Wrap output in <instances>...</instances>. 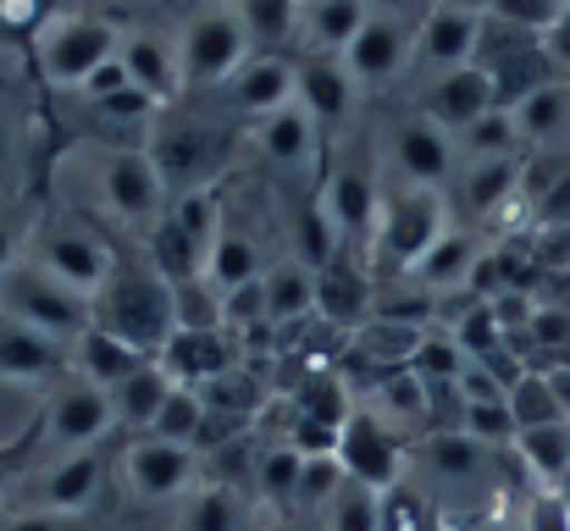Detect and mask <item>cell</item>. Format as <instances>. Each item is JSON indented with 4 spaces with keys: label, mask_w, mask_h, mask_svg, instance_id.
<instances>
[{
    "label": "cell",
    "mask_w": 570,
    "mask_h": 531,
    "mask_svg": "<svg viewBox=\"0 0 570 531\" xmlns=\"http://www.w3.org/2000/svg\"><path fill=\"white\" fill-rule=\"evenodd\" d=\"M72 371L83 376V382H95V387H117V382H128L145 360H156V354H145V350H134V344H122L117 333H106V327H89L78 344H72Z\"/></svg>",
    "instance_id": "f546056e"
},
{
    "label": "cell",
    "mask_w": 570,
    "mask_h": 531,
    "mask_svg": "<svg viewBox=\"0 0 570 531\" xmlns=\"http://www.w3.org/2000/svg\"><path fill=\"white\" fill-rule=\"evenodd\" d=\"M39 410H45V449H67V454L106 443L111 426H117L111 393L95 387V382H83L78 371H67V376L56 382V393H50Z\"/></svg>",
    "instance_id": "ba28073f"
},
{
    "label": "cell",
    "mask_w": 570,
    "mask_h": 531,
    "mask_svg": "<svg viewBox=\"0 0 570 531\" xmlns=\"http://www.w3.org/2000/svg\"><path fill=\"white\" fill-rule=\"evenodd\" d=\"M0 531H89V521L83 515H56V510H22Z\"/></svg>",
    "instance_id": "db71d44e"
},
{
    "label": "cell",
    "mask_w": 570,
    "mask_h": 531,
    "mask_svg": "<svg viewBox=\"0 0 570 531\" xmlns=\"http://www.w3.org/2000/svg\"><path fill=\"white\" fill-rule=\"evenodd\" d=\"M415 460H421V471H426L432 482H482L499 454L482 449L476 437H465V432L454 426V432H426V437L415 443Z\"/></svg>",
    "instance_id": "f1b7e54d"
},
{
    "label": "cell",
    "mask_w": 570,
    "mask_h": 531,
    "mask_svg": "<svg viewBox=\"0 0 570 531\" xmlns=\"http://www.w3.org/2000/svg\"><path fill=\"white\" fill-rule=\"evenodd\" d=\"M543 50H549V61H554L560 72H570V11H560V17L543 28Z\"/></svg>",
    "instance_id": "9f6ffc18"
},
{
    "label": "cell",
    "mask_w": 570,
    "mask_h": 531,
    "mask_svg": "<svg viewBox=\"0 0 570 531\" xmlns=\"http://www.w3.org/2000/svg\"><path fill=\"white\" fill-rule=\"evenodd\" d=\"M393 167H399L404 183L443 194V183L454 177V139L415 111V117H404V122L393 128Z\"/></svg>",
    "instance_id": "ffe728a7"
},
{
    "label": "cell",
    "mask_w": 570,
    "mask_h": 531,
    "mask_svg": "<svg viewBox=\"0 0 570 531\" xmlns=\"http://www.w3.org/2000/svg\"><path fill=\"white\" fill-rule=\"evenodd\" d=\"M515 454H521V465H527L543 488H560L570 476V421L521 432V437H515Z\"/></svg>",
    "instance_id": "8d00e7d4"
},
{
    "label": "cell",
    "mask_w": 570,
    "mask_h": 531,
    "mask_svg": "<svg viewBox=\"0 0 570 531\" xmlns=\"http://www.w3.org/2000/svg\"><path fill=\"white\" fill-rule=\"evenodd\" d=\"M294 100L311 111V122L322 134H333L350 117V106H355V78H350L344 56L311 50L305 61H294Z\"/></svg>",
    "instance_id": "ac0fdd59"
},
{
    "label": "cell",
    "mask_w": 570,
    "mask_h": 531,
    "mask_svg": "<svg viewBox=\"0 0 570 531\" xmlns=\"http://www.w3.org/2000/svg\"><path fill=\"white\" fill-rule=\"evenodd\" d=\"M521 156H504V161H465V173L454 183V205H460V216H465V227H476V222H493L504 205H515L521 199Z\"/></svg>",
    "instance_id": "cb8c5ba5"
},
{
    "label": "cell",
    "mask_w": 570,
    "mask_h": 531,
    "mask_svg": "<svg viewBox=\"0 0 570 531\" xmlns=\"http://www.w3.org/2000/svg\"><path fill=\"white\" fill-rule=\"evenodd\" d=\"M372 260L344 249L327 272H316V316L327 327H366L372 322Z\"/></svg>",
    "instance_id": "7402d4cb"
},
{
    "label": "cell",
    "mask_w": 570,
    "mask_h": 531,
    "mask_svg": "<svg viewBox=\"0 0 570 531\" xmlns=\"http://www.w3.org/2000/svg\"><path fill=\"white\" fill-rule=\"evenodd\" d=\"M0 316H17L33 333H45V338H56V344L72 350L95 327V299L78 294V288H67L61 277H50L39 260L22 255V260H11L0 272Z\"/></svg>",
    "instance_id": "7a4b0ae2"
},
{
    "label": "cell",
    "mask_w": 570,
    "mask_h": 531,
    "mask_svg": "<svg viewBox=\"0 0 570 531\" xmlns=\"http://www.w3.org/2000/svg\"><path fill=\"white\" fill-rule=\"evenodd\" d=\"M17 161H22V134H17L11 111L0 106V177H11V173H17Z\"/></svg>",
    "instance_id": "6f0895ef"
},
{
    "label": "cell",
    "mask_w": 570,
    "mask_h": 531,
    "mask_svg": "<svg viewBox=\"0 0 570 531\" xmlns=\"http://www.w3.org/2000/svg\"><path fill=\"white\" fill-rule=\"evenodd\" d=\"M554 6H560V11H570V0H554Z\"/></svg>",
    "instance_id": "be15d7a7"
},
{
    "label": "cell",
    "mask_w": 570,
    "mask_h": 531,
    "mask_svg": "<svg viewBox=\"0 0 570 531\" xmlns=\"http://www.w3.org/2000/svg\"><path fill=\"white\" fill-rule=\"evenodd\" d=\"M499 106V89H493V78L476 67V61H465V67H454V72H438V78H426V89H421V117L426 122H438L449 139H460L476 117H488Z\"/></svg>",
    "instance_id": "7c38bea8"
},
{
    "label": "cell",
    "mask_w": 570,
    "mask_h": 531,
    "mask_svg": "<svg viewBox=\"0 0 570 531\" xmlns=\"http://www.w3.org/2000/svg\"><path fill=\"white\" fill-rule=\"evenodd\" d=\"M566 277H570V272H566ZM554 305H570V283H566V288H560V299H554Z\"/></svg>",
    "instance_id": "6125c7cd"
},
{
    "label": "cell",
    "mask_w": 570,
    "mask_h": 531,
    "mask_svg": "<svg viewBox=\"0 0 570 531\" xmlns=\"http://www.w3.org/2000/svg\"><path fill=\"white\" fill-rule=\"evenodd\" d=\"M156 360H161V371L178 387H210L216 376L238 371V354H233V333L227 327H178Z\"/></svg>",
    "instance_id": "e0dca14e"
},
{
    "label": "cell",
    "mask_w": 570,
    "mask_h": 531,
    "mask_svg": "<svg viewBox=\"0 0 570 531\" xmlns=\"http://www.w3.org/2000/svg\"><path fill=\"white\" fill-rule=\"evenodd\" d=\"M184 531H238V499H233L227 488H205V493H194Z\"/></svg>",
    "instance_id": "681fc988"
},
{
    "label": "cell",
    "mask_w": 570,
    "mask_h": 531,
    "mask_svg": "<svg viewBox=\"0 0 570 531\" xmlns=\"http://www.w3.org/2000/svg\"><path fill=\"white\" fill-rule=\"evenodd\" d=\"M471 61L493 78L504 111H510L515 100H527L532 89H543V83L560 78V67H554L549 50H543V33L510 28V22H499V17H482V39H476V56H471Z\"/></svg>",
    "instance_id": "8992f818"
},
{
    "label": "cell",
    "mask_w": 570,
    "mask_h": 531,
    "mask_svg": "<svg viewBox=\"0 0 570 531\" xmlns=\"http://www.w3.org/2000/svg\"><path fill=\"white\" fill-rule=\"evenodd\" d=\"M549 354V360H566L570 354V305H538L532 311V327H527V354Z\"/></svg>",
    "instance_id": "c3c4849f"
},
{
    "label": "cell",
    "mask_w": 570,
    "mask_h": 531,
    "mask_svg": "<svg viewBox=\"0 0 570 531\" xmlns=\"http://www.w3.org/2000/svg\"><path fill=\"white\" fill-rule=\"evenodd\" d=\"M460 432H465V437H476V443H482V449H493V454L515 449V437H521V426H515V415H510V399L465 404V410H460Z\"/></svg>",
    "instance_id": "ee69618b"
},
{
    "label": "cell",
    "mask_w": 570,
    "mask_h": 531,
    "mask_svg": "<svg viewBox=\"0 0 570 531\" xmlns=\"http://www.w3.org/2000/svg\"><path fill=\"white\" fill-rule=\"evenodd\" d=\"M322 205L344 238V249L366 255L377 244V222H382V183L377 167L366 150H344L333 167H327V188H322Z\"/></svg>",
    "instance_id": "52a82bcc"
},
{
    "label": "cell",
    "mask_w": 570,
    "mask_h": 531,
    "mask_svg": "<svg viewBox=\"0 0 570 531\" xmlns=\"http://www.w3.org/2000/svg\"><path fill=\"white\" fill-rule=\"evenodd\" d=\"M100 194L122 227H156L167 216V183L156 173L150 150L139 145H117L111 156H100Z\"/></svg>",
    "instance_id": "30bf717a"
},
{
    "label": "cell",
    "mask_w": 570,
    "mask_h": 531,
    "mask_svg": "<svg viewBox=\"0 0 570 531\" xmlns=\"http://www.w3.org/2000/svg\"><path fill=\"white\" fill-rule=\"evenodd\" d=\"M17 249H22V216H6V210H0V272H6L11 260H22Z\"/></svg>",
    "instance_id": "680465c9"
},
{
    "label": "cell",
    "mask_w": 570,
    "mask_h": 531,
    "mask_svg": "<svg viewBox=\"0 0 570 531\" xmlns=\"http://www.w3.org/2000/svg\"><path fill=\"white\" fill-rule=\"evenodd\" d=\"M404 443L410 437H399L377 410L355 404V415L338 432V465H344L350 482H361L372 493H393L399 488V465H404Z\"/></svg>",
    "instance_id": "8fae6325"
},
{
    "label": "cell",
    "mask_w": 570,
    "mask_h": 531,
    "mask_svg": "<svg viewBox=\"0 0 570 531\" xmlns=\"http://www.w3.org/2000/svg\"><path fill=\"white\" fill-rule=\"evenodd\" d=\"M122 89H134V83H128V67H122L117 56H111V61L83 83V95H89V100H111V95H122Z\"/></svg>",
    "instance_id": "11a10c76"
},
{
    "label": "cell",
    "mask_w": 570,
    "mask_h": 531,
    "mask_svg": "<svg viewBox=\"0 0 570 531\" xmlns=\"http://www.w3.org/2000/svg\"><path fill=\"white\" fill-rule=\"evenodd\" d=\"M510 415H515V426L521 432H532V426H554V421H570L566 404H560V393H554V382H549V371H527L515 387H510Z\"/></svg>",
    "instance_id": "ab89813d"
},
{
    "label": "cell",
    "mask_w": 570,
    "mask_h": 531,
    "mask_svg": "<svg viewBox=\"0 0 570 531\" xmlns=\"http://www.w3.org/2000/svg\"><path fill=\"white\" fill-rule=\"evenodd\" d=\"M184 89H216V83H233L238 67L249 61V39H244V22L238 11L216 6V11H199L184 33Z\"/></svg>",
    "instance_id": "9c48e42d"
},
{
    "label": "cell",
    "mask_w": 570,
    "mask_h": 531,
    "mask_svg": "<svg viewBox=\"0 0 570 531\" xmlns=\"http://www.w3.org/2000/svg\"><path fill=\"white\" fill-rule=\"evenodd\" d=\"M432 531H443V527H432Z\"/></svg>",
    "instance_id": "03108f58"
},
{
    "label": "cell",
    "mask_w": 570,
    "mask_h": 531,
    "mask_svg": "<svg viewBox=\"0 0 570 531\" xmlns=\"http://www.w3.org/2000/svg\"><path fill=\"white\" fill-rule=\"evenodd\" d=\"M366 6H372V11H382V17H404V22H410V17L421 22V17L432 11V0H366Z\"/></svg>",
    "instance_id": "91938a15"
},
{
    "label": "cell",
    "mask_w": 570,
    "mask_h": 531,
    "mask_svg": "<svg viewBox=\"0 0 570 531\" xmlns=\"http://www.w3.org/2000/svg\"><path fill=\"white\" fill-rule=\"evenodd\" d=\"M266 277V260H261V244L249 238V227H238L227 210H222V233H216V244H210V260H205V283L227 299V294H238V288H249V283H261Z\"/></svg>",
    "instance_id": "4316f807"
},
{
    "label": "cell",
    "mask_w": 570,
    "mask_h": 531,
    "mask_svg": "<svg viewBox=\"0 0 570 531\" xmlns=\"http://www.w3.org/2000/svg\"><path fill=\"white\" fill-rule=\"evenodd\" d=\"M117 45H122V33L106 17L61 11V17H45V28L33 33V67L56 89H83L117 56Z\"/></svg>",
    "instance_id": "3957f363"
},
{
    "label": "cell",
    "mask_w": 570,
    "mask_h": 531,
    "mask_svg": "<svg viewBox=\"0 0 570 531\" xmlns=\"http://www.w3.org/2000/svg\"><path fill=\"white\" fill-rule=\"evenodd\" d=\"M527 531H570V504H566L560 488L532 493V504H527Z\"/></svg>",
    "instance_id": "f5cc1de1"
},
{
    "label": "cell",
    "mask_w": 570,
    "mask_h": 531,
    "mask_svg": "<svg viewBox=\"0 0 570 531\" xmlns=\"http://www.w3.org/2000/svg\"><path fill=\"white\" fill-rule=\"evenodd\" d=\"M432 510H426V499L421 493H410V488H393V493H382V531H432Z\"/></svg>",
    "instance_id": "f907efd6"
},
{
    "label": "cell",
    "mask_w": 570,
    "mask_h": 531,
    "mask_svg": "<svg viewBox=\"0 0 570 531\" xmlns=\"http://www.w3.org/2000/svg\"><path fill=\"white\" fill-rule=\"evenodd\" d=\"M255 145L272 161V173H283V177H305L322 161V128L311 122V111L299 100L283 106V111H272L266 122H255Z\"/></svg>",
    "instance_id": "44dd1931"
},
{
    "label": "cell",
    "mask_w": 570,
    "mask_h": 531,
    "mask_svg": "<svg viewBox=\"0 0 570 531\" xmlns=\"http://www.w3.org/2000/svg\"><path fill=\"white\" fill-rule=\"evenodd\" d=\"M410 371L426 382V387H460V371H465V350L443 333H426L421 350L410 354Z\"/></svg>",
    "instance_id": "f6af8a7d"
},
{
    "label": "cell",
    "mask_w": 570,
    "mask_h": 531,
    "mask_svg": "<svg viewBox=\"0 0 570 531\" xmlns=\"http://www.w3.org/2000/svg\"><path fill=\"white\" fill-rule=\"evenodd\" d=\"M261 294H266V327L305 322V316L316 311V272L299 266L294 255H288V260H272L266 277H261Z\"/></svg>",
    "instance_id": "1f68e13d"
},
{
    "label": "cell",
    "mask_w": 570,
    "mask_h": 531,
    "mask_svg": "<svg viewBox=\"0 0 570 531\" xmlns=\"http://www.w3.org/2000/svg\"><path fill=\"white\" fill-rule=\"evenodd\" d=\"M510 111H515L521 145H538V150L570 145V78H554V83L532 89V95L515 100Z\"/></svg>",
    "instance_id": "4dcf8cb0"
},
{
    "label": "cell",
    "mask_w": 570,
    "mask_h": 531,
    "mask_svg": "<svg viewBox=\"0 0 570 531\" xmlns=\"http://www.w3.org/2000/svg\"><path fill=\"white\" fill-rule=\"evenodd\" d=\"M288 227H294V260H299V266L327 272V266L344 255V238H338V227H333V216H327V205H322L316 194H305V199L294 205Z\"/></svg>",
    "instance_id": "e575fe53"
},
{
    "label": "cell",
    "mask_w": 570,
    "mask_h": 531,
    "mask_svg": "<svg viewBox=\"0 0 570 531\" xmlns=\"http://www.w3.org/2000/svg\"><path fill=\"white\" fill-rule=\"evenodd\" d=\"M488 255V244H482V233L476 227H449L426 255H421V266L410 272L421 288H432V294H449V288H465L471 283V272H476V260Z\"/></svg>",
    "instance_id": "83f0119b"
},
{
    "label": "cell",
    "mask_w": 570,
    "mask_h": 531,
    "mask_svg": "<svg viewBox=\"0 0 570 531\" xmlns=\"http://www.w3.org/2000/svg\"><path fill=\"white\" fill-rule=\"evenodd\" d=\"M227 95H233V106L244 117L266 122L272 111L294 106V61H283V56H249L238 67V78L227 83Z\"/></svg>",
    "instance_id": "484cf974"
},
{
    "label": "cell",
    "mask_w": 570,
    "mask_h": 531,
    "mask_svg": "<svg viewBox=\"0 0 570 531\" xmlns=\"http://www.w3.org/2000/svg\"><path fill=\"white\" fill-rule=\"evenodd\" d=\"M95 327L117 333V338L134 344V350L161 354L167 338L178 333V288L156 272L150 255L117 244L111 277H106V288L95 294Z\"/></svg>",
    "instance_id": "6da1fadb"
},
{
    "label": "cell",
    "mask_w": 570,
    "mask_h": 531,
    "mask_svg": "<svg viewBox=\"0 0 570 531\" xmlns=\"http://www.w3.org/2000/svg\"><path fill=\"white\" fill-rule=\"evenodd\" d=\"M106 471H111V449L95 443V449H78V454H61L39 488H33V510H56V515H83L100 488H106Z\"/></svg>",
    "instance_id": "9a60e30c"
},
{
    "label": "cell",
    "mask_w": 570,
    "mask_h": 531,
    "mask_svg": "<svg viewBox=\"0 0 570 531\" xmlns=\"http://www.w3.org/2000/svg\"><path fill=\"white\" fill-rule=\"evenodd\" d=\"M299 471H305V454H299L294 443H277V449L261 454L255 482H261V493H266L277 510H294V504H299Z\"/></svg>",
    "instance_id": "b9f144b4"
},
{
    "label": "cell",
    "mask_w": 570,
    "mask_h": 531,
    "mask_svg": "<svg viewBox=\"0 0 570 531\" xmlns=\"http://www.w3.org/2000/svg\"><path fill=\"white\" fill-rule=\"evenodd\" d=\"M294 410L311 415V421H322V426H338V432H344V421L355 415V399H350V387H344L333 371H311V376L299 382Z\"/></svg>",
    "instance_id": "60d3db41"
},
{
    "label": "cell",
    "mask_w": 570,
    "mask_h": 531,
    "mask_svg": "<svg viewBox=\"0 0 570 531\" xmlns=\"http://www.w3.org/2000/svg\"><path fill=\"white\" fill-rule=\"evenodd\" d=\"M415 28H421V22H404V17H382V11H372L366 28L355 33V45L344 50L350 78H355V83H372V89L387 83V78H399L404 56L415 50Z\"/></svg>",
    "instance_id": "d6986e66"
},
{
    "label": "cell",
    "mask_w": 570,
    "mask_h": 531,
    "mask_svg": "<svg viewBox=\"0 0 570 531\" xmlns=\"http://www.w3.org/2000/svg\"><path fill=\"white\" fill-rule=\"evenodd\" d=\"M205 426H210V410H205V393L199 387H173L167 393V404H161V415L150 421V432L145 437H161V443H205Z\"/></svg>",
    "instance_id": "74e56055"
},
{
    "label": "cell",
    "mask_w": 570,
    "mask_h": 531,
    "mask_svg": "<svg viewBox=\"0 0 570 531\" xmlns=\"http://www.w3.org/2000/svg\"><path fill=\"white\" fill-rule=\"evenodd\" d=\"M72 371L67 344L33 333L17 316H0V382H61Z\"/></svg>",
    "instance_id": "603a6c76"
},
{
    "label": "cell",
    "mask_w": 570,
    "mask_h": 531,
    "mask_svg": "<svg viewBox=\"0 0 570 531\" xmlns=\"http://www.w3.org/2000/svg\"><path fill=\"white\" fill-rule=\"evenodd\" d=\"M465 161H504V156H521L527 145H521V128H515V111H504V106H493L488 117H476L465 134H460V145H454Z\"/></svg>",
    "instance_id": "f35d334b"
},
{
    "label": "cell",
    "mask_w": 570,
    "mask_h": 531,
    "mask_svg": "<svg viewBox=\"0 0 570 531\" xmlns=\"http://www.w3.org/2000/svg\"><path fill=\"white\" fill-rule=\"evenodd\" d=\"M150 161H156L167 188L189 194V188H205V177L222 167V139L210 128H199V122H161Z\"/></svg>",
    "instance_id": "2e32d148"
},
{
    "label": "cell",
    "mask_w": 570,
    "mask_h": 531,
    "mask_svg": "<svg viewBox=\"0 0 570 531\" xmlns=\"http://www.w3.org/2000/svg\"><path fill=\"white\" fill-rule=\"evenodd\" d=\"M178 382L161 371V360H145L128 382H117L111 387V410H117V426L122 432H150V421L161 415V404H167V393H173Z\"/></svg>",
    "instance_id": "d6a6232c"
},
{
    "label": "cell",
    "mask_w": 570,
    "mask_h": 531,
    "mask_svg": "<svg viewBox=\"0 0 570 531\" xmlns=\"http://www.w3.org/2000/svg\"><path fill=\"white\" fill-rule=\"evenodd\" d=\"M344 482H350V476H344L338 454H311V460H305V471H299V515L327 510V504L338 499V488H344Z\"/></svg>",
    "instance_id": "7dc6e473"
},
{
    "label": "cell",
    "mask_w": 570,
    "mask_h": 531,
    "mask_svg": "<svg viewBox=\"0 0 570 531\" xmlns=\"http://www.w3.org/2000/svg\"><path fill=\"white\" fill-rule=\"evenodd\" d=\"M28 260H39L50 277H61L78 294H100L117 260V244L106 233H95L89 222H67V216H39L28 227Z\"/></svg>",
    "instance_id": "277c9868"
},
{
    "label": "cell",
    "mask_w": 570,
    "mask_h": 531,
    "mask_svg": "<svg viewBox=\"0 0 570 531\" xmlns=\"http://www.w3.org/2000/svg\"><path fill=\"white\" fill-rule=\"evenodd\" d=\"M488 17H499L510 28H527V33H543L560 17V6L554 0H488Z\"/></svg>",
    "instance_id": "816d5d0a"
},
{
    "label": "cell",
    "mask_w": 570,
    "mask_h": 531,
    "mask_svg": "<svg viewBox=\"0 0 570 531\" xmlns=\"http://www.w3.org/2000/svg\"><path fill=\"white\" fill-rule=\"evenodd\" d=\"M117 61L128 67V83L145 89L156 106H173V95L184 89V61L161 33H122Z\"/></svg>",
    "instance_id": "d4e9b609"
},
{
    "label": "cell",
    "mask_w": 570,
    "mask_h": 531,
    "mask_svg": "<svg viewBox=\"0 0 570 531\" xmlns=\"http://www.w3.org/2000/svg\"><path fill=\"white\" fill-rule=\"evenodd\" d=\"M122 476H128V493L145 499V504L178 499V493L194 488V449L161 443V437H139V443L122 449Z\"/></svg>",
    "instance_id": "5bb4252c"
},
{
    "label": "cell",
    "mask_w": 570,
    "mask_h": 531,
    "mask_svg": "<svg viewBox=\"0 0 570 531\" xmlns=\"http://www.w3.org/2000/svg\"><path fill=\"white\" fill-rule=\"evenodd\" d=\"M39 454H45V410H33L11 437H0V499H6V488H17L39 465Z\"/></svg>",
    "instance_id": "7bdbcfd3"
},
{
    "label": "cell",
    "mask_w": 570,
    "mask_h": 531,
    "mask_svg": "<svg viewBox=\"0 0 570 531\" xmlns=\"http://www.w3.org/2000/svg\"><path fill=\"white\" fill-rule=\"evenodd\" d=\"M449 233V199L438 194V188H393V194H382V222H377V255H372V266L382 272H415L421 266V255L438 244Z\"/></svg>",
    "instance_id": "5b68a950"
},
{
    "label": "cell",
    "mask_w": 570,
    "mask_h": 531,
    "mask_svg": "<svg viewBox=\"0 0 570 531\" xmlns=\"http://www.w3.org/2000/svg\"><path fill=\"white\" fill-rule=\"evenodd\" d=\"M476 39H482V11H471V6H449V0H438L426 17H421V28H415V67L421 72H454V67H465L471 56H476Z\"/></svg>",
    "instance_id": "4fadbf2b"
},
{
    "label": "cell",
    "mask_w": 570,
    "mask_h": 531,
    "mask_svg": "<svg viewBox=\"0 0 570 531\" xmlns=\"http://www.w3.org/2000/svg\"><path fill=\"white\" fill-rule=\"evenodd\" d=\"M554 365H566V371H570V354H566V360H554Z\"/></svg>",
    "instance_id": "e7e4bbea"
},
{
    "label": "cell",
    "mask_w": 570,
    "mask_h": 531,
    "mask_svg": "<svg viewBox=\"0 0 570 531\" xmlns=\"http://www.w3.org/2000/svg\"><path fill=\"white\" fill-rule=\"evenodd\" d=\"M327 531H382V493L344 482L338 499L327 504Z\"/></svg>",
    "instance_id": "bcb514c9"
},
{
    "label": "cell",
    "mask_w": 570,
    "mask_h": 531,
    "mask_svg": "<svg viewBox=\"0 0 570 531\" xmlns=\"http://www.w3.org/2000/svg\"><path fill=\"white\" fill-rule=\"evenodd\" d=\"M372 6L366 0H299V28L311 33V50L344 56L355 45V33L366 28Z\"/></svg>",
    "instance_id": "836d02e7"
},
{
    "label": "cell",
    "mask_w": 570,
    "mask_h": 531,
    "mask_svg": "<svg viewBox=\"0 0 570 531\" xmlns=\"http://www.w3.org/2000/svg\"><path fill=\"white\" fill-rule=\"evenodd\" d=\"M233 11L244 22L249 56H277L299 28V0H233Z\"/></svg>",
    "instance_id": "d590c367"
},
{
    "label": "cell",
    "mask_w": 570,
    "mask_h": 531,
    "mask_svg": "<svg viewBox=\"0 0 570 531\" xmlns=\"http://www.w3.org/2000/svg\"><path fill=\"white\" fill-rule=\"evenodd\" d=\"M277 531H327V521H316V515H288Z\"/></svg>",
    "instance_id": "94428289"
}]
</instances>
